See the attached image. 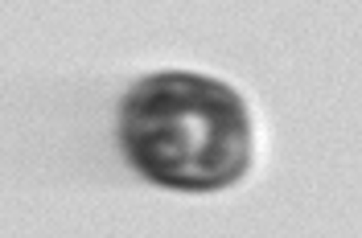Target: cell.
<instances>
[{
	"mask_svg": "<svg viewBox=\"0 0 362 238\" xmlns=\"http://www.w3.org/2000/svg\"><path fill=\"white\" fill-rule=\"evenodd\" d=\"M119 140L140 173L169 189H226L251 165L247 103L218 78L160 70L136 83L119 111Z\"/></svg>",
	"mask_w": 362,
	"mask_h": 238,
	"instance_id": "1",
	"label": "cell"
}]
</instances>
